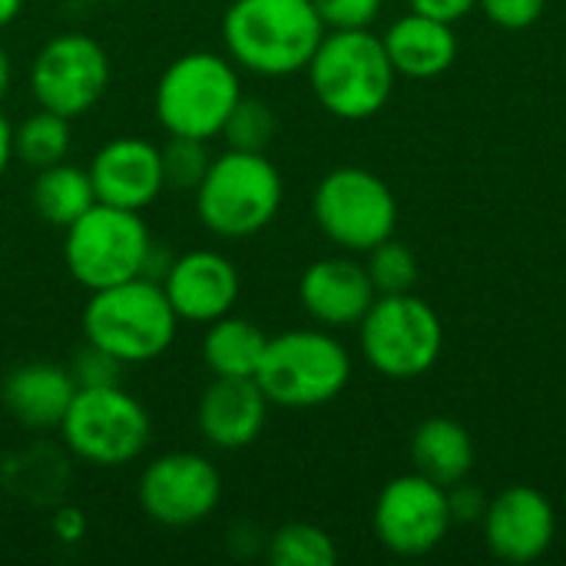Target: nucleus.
Here are the masks:
<instances>
[{
    "label": "nucleus",
    "mask_w": 566,
    "mask_h": 566,
    "mask_svg": "<svg viewBox=\"0 0 566 566\" xmlns=\"http://www.w3.org/2000/svg\"><path fill=\"white\" fill-rule=\"evenodd\" d=\"M325 30L312 0H232L222 17L229 60L259 76L305 70Z\"/></svg>",
    "instance_id": "f257e3e1"
},
{
    "label": "nucleus",
    "mask_w": 566,
    "mask_h": 566,
    "mask_svg": "<svg viewBox=\"0 0 566 566\" xmlns=\"http://www.w3.org/2000/svg\"><path fill=\"white\" fill-rule=\"evenodd\" d=\"M172 312L159 279L136 275L129 282L90 292L83 308V335L119 365H146L166 355L176 338Z\"/></svg>",
    "instance_id": "f03ea898"
},
{
    "label": "nucleus",
    "mask_w": 566,
    "mask_h": 566,
    "mask_svg": "<svg viewBox=\"0 0 566 566\" xmlns=\"http://www.w3.org/2000/svg\"><path fill=\"white\" fill-rule=\"evenodd\" d=\"M308 83L315 99L338 119H371L385 109L395 90V66L385 40L368 27L325 30L315 56L308 60Z\"/></svg>",
    "instance_id": "7ed1b4c3"
},
{
    "label": "nucleus",
    "mask_w": 566,
    "mask_h": 566,
    "mask_svg": "<svg viewBox=\"0 0 566 566\" xmlns=\"http://www.w3.org/2000/svg\"><path fill=\"white\" fill-rule=\"evenodd\" d=\"M282 206V176L265 153L226 149L196 186V216L219 239L262 232Z\"/></svg>",
    "instance_id": "20e7f679"
},
{
    "label": "nucleus",
    "mask_w": 566,
    "mask_h": 566,
    "mask_svg": "<svg viewBox=\"0 0 566 566\" xmlns=\"http://www.w3.org/2000/svg\"><path fill=\"white\" fill-rule=\"evenodd\" d=\"M352 378V355L338 338L315 328L282 332L265 342L255 385L279 408H322L335 401Z\"/></svg>",
    "instance_id": "39448f33"
},
{
    "label": "nucleus",
    "mask_w": 566,
    "mask_h": 566,
    "mask_svg": "<svg viewBox=\"0 0 566 566\" xmlns=\"http://www.w3.org/2000/svg\"><path fill=\"white\" fill-rule=\"evenodd\" d=\"M63 259L70 275L96 292L136 275H149L153 239L136 209L93 202L80 219L66 226Z\"/></svg>",
    "instance_id": "423d86ee"
},
{
    "label": "nucleus",
    "mask_w": 566,
    "mask_h": 566,
    "mask_svg": "<svg viewBox=\"0 0 566 566\" xmlns=\"http://www.w3.org/2000/svg\"><path fill=\"white\" fill-rule=\"evenodd\" d=\"M242 99L239 70L232 60L192 50L166 66L156 83V119L169 136L212 139Z\"/></svg>",
    "instance_id": "0eeeda50"
},
{
    "label": "nucleus",
    "mask_w": 566,
    "mask_h": 566,
    "mask_svg": "<svg viewBox=\"0 0 566 566\" xmlns=\"http://www.w3.org/2000/svg\"><path fill=\"white\" fill-rule=\"evenodd\" d=\"M60 434L80 461L93 468H126L146 451L153 424L143 401L119 385H90L76 388Z\"/></svg>",
    "instance_id": "6e6552de"
},
{
    "label": "nucleus",
    "mask_w": 566,
    "mask_h": 566,
    "mask_svg": "<svg viewBox=\"0 0 566 566\" xmlns=\"http://www.w3.org/2000/svg\"><path fill=\"white\" fill-rule=\"evenodd\" d=\"M361 355L385 378H418L434 368L444 345V328L438 312L411 295H378L365 318L358 322Z\"/></svg>",
    "instance_id": "1a4fd4ad"
},
{
    "label": "nucleus",
    "mask_w": 566,
    "mask_h": 566,
    "mask_svg": "<svg viewBox=\"0 0 566 566\" xmlns=\"http://www.w3.org/2000/svg\"><path fill=\"white\" fill-rule=\"evenodd\" d=\"M318 229L348 252H368L395 235L398 202L381 176L361 166L332 169L312 199Z\"/></svg>",
    "instance_id": "9d476101"
},
{
    "label": "nucleus",
    "mask_w": 566,
    "mask_h": 566,
    "mask_svg": "<svg viewBox=\"0 0 566 566\" xmlns=\"http://www.w3.org/2000/svg\"><path fill=\"white\" fill-rule=\"evenodd\" d=\"M109 86V56L86 33H60L40 46L30 66L36 103L66 119L90 113Z\"/></svg>",
    "instance_id": "9b49d317"
},
{
    "label": "nucleus",
    "mask_w": 566,
    "mask_h": 566,
    "mask_svg": "<svg viewBox=\"0 0 566 566\" xmlns=\"http://www.w3.org/2000/svg\"><path fill=\"white\" fill-rule=\"evenodd\" d=\"M371 524H375V537L391 554L424 557L444 541L451 527L448 491L418 471L401 474L388 481L385 491L378 494Z\"/></svg>",
    "instance_id": "f8f14e48"
},
{
    "label": "nucleus",
    "mask_w": 566,
    "mask_h": 566,
    "mask_svg": "<svg viewBox=\"0 0 566 566\" xmlns=\"http://www.w3.org/2000/svg\"><path fill=\"white\" fill-rule=\"evenodd\" d=\"M222 501V478L212 461L172 451L146 464L139 478V507L163 527L202 524Z\"/></svg>",
    "instance_id": "ddd939ff"
},
{
    "label": "nucleus",
    "mask_w": 566,
    "mask_h": 566,
    "mask_svg": "<svg viewBox=\"0 0 566 566\" xmlns=\"http://www.w3.org/2000/svg\"><path fill=\"white\" fill-rule=\"evenodd\" d=\"M481 524L491 554L507 564H531L544 557L557 534L551 501L527 484L504 488L494 501H488Z\"/></svg>",
    "instance_id": "4468645a"
},
{
    "label": "nucleus",
    "mask_w": 566,
    "mask_h": 566,
    "mask_svg": "<svg viewBox=\"0 0 566 566\" xmlns=\"http://www.w3.org/2000/svg\"><path fill=\"white\" fill-rule=\"evenodd\" d=\"M86 172H90L96 202L119 206V209L143 212L166 189L163 153L156 143L139 139V136H119V139L106 143L93 156Z\"/></svg>",
    "instance_id": "2eb2a0df"
},
{
    "label": "nucleus",
    "mask_w": 566,
    "mask_h": 566,
    "mask_svg": "<svg viewBox=\"0 0 566 566\" xmlns=\"http://www.w3.org/2000/svg\"><path fill=\"white\" fill-rule=\"evenodd\" d=\"M163 289L179 318L209 325L239 302V272L219 252H186L163 272Z\"/></svg>",
    "instance_id": "dca6fc26"
},
{
    "label": "nucleus",
    "mask_w": 566,
    "mask_h": 566,
    "mask_svg": "<svg viewBox=\"0 0 566 566\" xmlns=\"http://www.w3.org/2000/svg\"><path fill=\"white\" fill-rule=\"evenodd\" d=\"M298 298L302 308L328 328H345V325H358L365 318V312L371 308V302L378 298L371 275L365 265H358L355 259H318L302 272L298 282Z\"/></svg>",
    "instance_id": "f3484780"
},
{
    "label": "nucleus",
    "mask_w": 566,
    "mask_h": 566,
    "mask_svg": "<svg viewBox=\"0 0 566 566\" xmlns=\"http://www.w3.org/2000/svg\"><path fill=\"white\" fill-rule=\"evenodd\" d=\"M199 434L222 451H239L259 441L269 421V398L255 378H216L199 398Z\"/></svg>",
    "instance_id": "a211bd4d"
},
{
    "label": "nucleus",
    "mask_w": 566,
    "mask_h": 566,
    "mask_svg": "<svg viewBox=\"0 0 566 566\" xmlns=\"http://www.w3.org/2000/svg\"><path fill=\"white\" fill-rule=\"evenodd\" d=\"M381 40H385V50H388L395 73L411 76V80L441 76L458 56L454 27L438 20V17L418 13V10L398 17Z\"/></svg>",
    "instance_id": "6ab92c4d"
},
{
    "label": "nucleus",
    "mask_w": 566,
    "mask_h": 566,
    "mask_svg": "<svg viewBox=\"0 0 566 566\" xmlns=\"http://www.w3.org/2000/svg\"><path fill=\"white\" fill-rule=\"evenodd\" d=\"M73 395L76 381L60 365H20L0 385L7 411L27 428H60Z\"/></svg>",
    "instance_id": "aec40b11"
},
{
    "label": "nucleus",
    "mask_w": 566,
    "mask_h": 566,
    "mask_svg": "<svg viewBox=\"0 0 566 566\" xmlns=\"http://www.w3.org/2000/svg\"><path fill=\"white\" fill-rule=\"evenodd\" d=\"M411 461L418 474H424L441 488H451L471 474L474 441L464 431V424L451 418H428L411 434Z\"/></svg>",
    "instance_id": "412c9836"
},
{
    "label": "nucleus",
    "mask_w": 566,
    "mask_h": 566,
    "mask_svg": "<svg viewBox=\"0 0 566 566\" xmlns=\"http://www.w3.org/2000/svg\"><path fill=\"white\" fill-rule=\"evenodd\" d=\"M265 342L269 338L255 322L222 315L209 322L202 338V361L216 378H255Z\"/></svg>",
    "instance_id": "4be33fe9"
},
{
    "label": "nucleus",
    "mask_w": 566,
    "mask_h": 566,
    "mask_svg": "<svg viewBox=\"0 0 566 566\" xmlns=\"http://www.w3.org/2000/svg\"><path fill=\"white\" fill-rule=\"evenodd\" d=\"M30 199H33V209L43 222L66 229L73 219H80L96 202V192H93L90 172L80 166H70L63 159V163L36 172Z\"/></svg>",
    "instance_id": "5701e85b"
},
{
    "label": "nucleus",
    "mask_w": 566,
    "mask_h": 566,
    "mask_svg": "<svg viewBox=\"0 0 566 566\" xmlns=\"http://www.w3.org/2000/svg\"><path fill=\"white\" fill-rule=\"evenodd\" d=\"M70 153V119L50 109H36L13 129V156L33 169L63 163Z\"/></svg>",
    "instance_id": "b1692460"
},
{
    "label": "nucleus",
    "mask_w": 566,
    "mask_h": 566,
    "mask_svg": "<svg viewBox=\"0 0 566 566\" xmlns=\"http://www.w3.org/2000/svg\"><path fill=\"white\" fill-rule=\"evenodd\" d=\"M269 560L275 566H332L338 560V551L322 527L285 524L269 541Z\"/></svg>",
    "instance_id": "393cba45"
},
{
    "label": "nucleus",
    "mask_w": 566,
    "mask_h": 566,
    "mask_svg": "<svg viewBox=\"0 0 566 566\" xmlns=\"http://www.w3.org/2000/svg\"><path fill=\"white\" fill-rule=\"evenodd\" d=\"M368 275L378 295H395V292H411L418 282V259L405 242L385 239L375 249H368Z\"/></svg>",
    "instance_id": "a878e982"
},
{
    "label": "nucleus",
    "mask_w": 566,
    "mask_h": 566,
    "mask_svg": "<svg viewBox=\"0 0 566 566\" xmlns=\"http://www.w3.org/2000/svg\"><path fill=\"white\" fill-rule=\"evenodd\" d=\"M229 149H245V153H265V146L275 136V113L262 99H239L235 109L229 113L222 133Z\"/></svg>",
    "instance_id": "bb28decb"
},
{
    "label": "nucleus",
    "mask_w": 566,
    "mask_h": 566,
    "mask_svg": "<svg viewBox=\"0 0 566 566\" xmlns=\"http://www.w3.org/2000/svg\"><path fill=\"white\" fill-rule=\"evenodd\" d=\"M159 153H163V179L172 189H196L212 163L206 153V139H189V136H169V143Z\"/></svg>",
    "instance_id": "cd10ccee"
},
{
    "label": "nucleus",
    "mask_w": 566,
    "mask_h": 566,
    "mask_svg": "<svg viewBox=\"0 0 566 566\" xmlns=\"http://www.w3.org/2000/svg\"><path fill=\"white\" fill-rule=\"evenodd\" d=\"M328 30H358L378 20L381 0H312Z\"/></svg>",
    "instance_id": "c85d7f7f"
},
{
    "label": "nucleus",
    "mask_w": 566,
    "mask_h": 566,
    "mask_svg": "<svg viewBox=\"0 0 566 566\" xmlns=\"http://www.w3.org/2000/svg\"><path fill=\"white\" fill-rule=\"evenodd\" d=\"M547 0H478L491 23L504 30H527L541 20Z\"/></svg>",
    "instance_id": "c756f323"
},
{
    "label": "nucleus",
    "mask_w": 566,
    "mask_h": 566,
    "mask_svg": "<svg viewBox=\"0 0 566 566\" xmlns=\"http://www.w3.org/2000/svg\"><path fill=\"white\" fill-rule=\"evenodd\" d=\"M119 361L109 358L106 352H99L96 345L86 342V348L76 355L70 375L76 381V388H90V385H116V375H119Z\"/></svg>",
    "instance_id": "7c9ffc66"
},
{
    "label": "nucleus",
    "mask_w": 566,
    "mask_h": 566,
    "mask_svg": "<svg viewBox=\"0 0 566 566\" xmlns=\"http://www.w3.org/2000/svg\"><path fill=\"white\" fill-rule=\"evenodd\" d=\"M444 491H448L451 524H478V521L484 517V511H488V494H484L481 488L468 484V478L458 481V484H451V488H444Z\"/></svg>",
    "instance_id": "2f4dec72"
},
{
    "label": "nucleus",
    "mask_w": 566,
    "mask_h": 566,
    "mask_svg": "<svg viewBox=\"0 0 566 566\" xmlns=\"http://www.w3.org/2000/svg\"><path fill=\"white\" fill-rule=\"evenodd\" d=\"M408 3H411V10L438 17L444 23H454V20L468 17L478 7V0H408Z\"/></svg>",
    "instance_id": "473e14b6"
},
{
    "label": "nucleus",
    "mask_w": 566,
    "mask_h": 566,
    "mask_svg": "<svg viewBox=\"0 0 566 566\" xmlns=\"http://www.w3.org/2000/svg\"><path fill=\"white\" fill-rule=\"evenodd\" d=\"M10 159H13V126H10L7 116L0 113V176L7 172Z\"/></svg>",
    "instance_id": "72a5a7b5"
},
{
    "label": "nucleus",
    "mask_w": 566,
    "mask_h": 566,
    "mask_svg": "<svg viewBox=\"0 0 566 566\" xmlns=\"http://www.w3.org/2000/svg\"><path fill=\"white\" fill-rule=\"evenodd\" d=\"M20 10H23V0H0V30L7 23H13Z\"/></svg>",
    "instance_id": "f704fd0d"
},
{
    "label": "nucleus",
    "mask_w": 566,
    "mask_h": 566,
    "mask_svg": "<svg viewBox=\"0 0 566 566\" xmlns=\"http://www.w3.org/2000/svg\"><path fill=\"white\" fill-rule=\"evenodd\" d=\"M7 90H10V56H7V50L0 46V99L7 96Z\"/></svg>",
    "instance_id": "c9c22d12"
}]
</instances>
